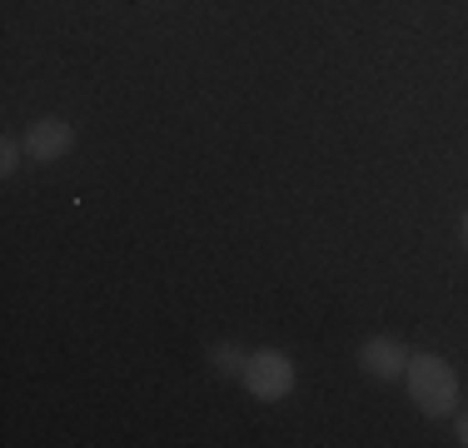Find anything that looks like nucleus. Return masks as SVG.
<instances>
[{
	"instance_id": "423d86ee",
	"label": "nucleus",
	"mask_w": 468,
	"mask_h": 448,
	"mask_svg": "<svg viewBox=\"0 0 468 448\" xmlns=\"http://www.w3.org/2000/svg\"><path fill=\"white\" fill-rule=\"evenodd\" d=\"M20 160H26V140H16V134H5V140H0V175H16L20 170Z\"/></svg>"
},
{
	"instance_id": "f257e3e1",
	"label": "nucleus",
	"mask_w": 468,
	"mask_h": 448,
	"mask_svg": "<svg viewBox=\"0 0 468 448\" xmlns=\"http://www.w3.org/2000/svg\"><path fill=\"white\" fill-rule=\"evenodd\" d=\"M404 384L423 419H449L459 409V368L443 354H414L404 368Z\"/></svg>"
},
{
	"instance_id": "6e6552de",
	"label": "nucleus",
	"mask_w": 468,
	"mask_h": 448,
	"mask_svg": "<svg viewBox=\"0 0 468 448\" xmlns=\"http://www.w3.org/2000/svg\"><path fill=\"white\" fill-rule=\"evenodd\" d=\"M463 250H468V215H463Z\"/></svg>"
},
{
	"instance_id": "0eeeda50",
	"label": "nucleus",
	"mask_w": 468,
	"mask_h": 448,
	"mask_svg": "<svg viewBox=\"0 0 468 448\" xmlns=\"http://www.w3.org/2000/svg\"><path fill=\"white\" fill-rule=\"evenodd\" d=\"M453 433H459V443L468 448V413H459V429H453Z\"/></svg>"
},
{
	"instance_id": "7ed1b4c3",
	"label": "nucleus",
	"mask_w": 468,
	"mask_h": 448,
	"mask_svg": "<svg viewBox=\"0 0 468 448\" xmlns=\"http://www.w3.org/2000/svg\"><path fill=\"white\" fill-rule=\"evenodd\" d=\"M409 358H414V349H409L399 334H369V339L359 344V368L369 379H378V384H394V379H404Z\"/></svg>"
},
{
	"instance_id": "39448f33",
	"label": "nucleus",
	"mask_w": 468,
	"mask_h": 448,
	"mask_svg": "<svg viewBox=\"0 0 468 448\" xmlns=\"http://www.w3.org/2000/svg\"><path fill=\"white\" fill-rule=\"evenodd\" d=\"M244 358H250V354H244L239 349V344H215V349H209V368H215V374L219 379H239V368H244Z\"/></svg>"
},
{
	"instance_id": "f03ea898",
	"label": "nucleus",
	"mask_w": 468,
	"mask_h": 448,
	"mask_svg": "<svg viewBox=\"0 0 468 448\" xmlns=\"http://www.w3.org/2000/svg\"><path fill=\"white\" fill-rule=\"evenodd\" d=\"M239 384L250 389V399L280 403V399L294 394V384H299L294 358H289L284 349H254L250 358H244V368H239Z\"/></svg>"
},
{
	"instance_id": "20e7f679",
	"label": "nucleus",
	"mask_w": 468,
	"mask_h": 448,
	"mask_svg": "<svg viewBox=\"0 0 468 448\" xmlns=\"http://www.w3.org/2000/svg\"><path fill=\"white\" fill-rule=\"evenodd\" d=\"M20 140H26V160L30 165H55V160H65V155L75 150V125L60 120V115H40V120H30V130L20 134Z\"/></svg>"
}]
</instances>
